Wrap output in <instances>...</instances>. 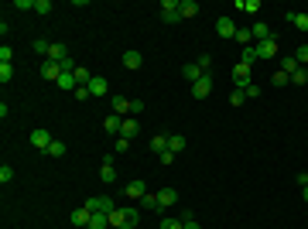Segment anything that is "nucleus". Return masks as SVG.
I'll use <instances>...</instances> for the list:
<instances>
[{"instance_id":"1","label":"nucleus","mask_w":308,"mask_h":229,"mask_svg":"<svg viewBox=\"0 0 308 229\" xmlns=\"http://www.w3.org/2000/svg\"><path fill=\"white\" fill-rule=\"evenodd\" d=\"M137 222H140V209H134V205L110 212V229H134Z\"/></svg>"},{"instance_id":"2","label":"nucleus","mask_w":308,"mask_h":229,"mask_svg":"<svg viewBox=\"0 0 308 229\" xmlns=\"http://www.w3.org/2000/svg\"><path fill=\"white\" fill-rule=\"evenodd\" d=\"M233 82H236V89H247L253 82V65H233Z\"/></svg>"},{"instance_id":"3","label":"nucleus","mask_w":308,"mask_h":229,"mask_svg":"<svg viewBox=\"0 0 308 229\" xmlns=\"http://www.w3.org/2000/svg\"><path fill=\"white\" fill-rule=\"evenodd\" d=\"M86 209H89V212H103V215H110L116 205H113V198H110V195H96V198H89V202H86Z\"/></svg>"},{"instance_id":"4","label":"nucleus","mask_w":308,"mask_h":229,"mask_svg":"<svg viewBox=\"0 0 308 229\" xmlns=\"http://www.w3.org/2000/svg\"><path fill=\"white\" fill-rule=\"evenodd\" d=\"M277 41H281V35H270L267 41H257V58H274L277 55Z\"/></svg>"},{"instance_id":"5","label":"nucleus","mask_w":308,"mask_h":229,"mask_svg":"<svg viewBox=\"0 0 308 229\" xmlns=\"http://www.w3.org/2000/svg\"><path fill=\"white\" fill-rule=\"evenodd\" d=\"M161 21H165V24H178V21H182L178 0H165V4H161Z\"/></svg>"},{"instance_id":"6","label":"nucleus","mask_w":308,"mask_h":229,"mask_svg":"<svg viewBox=\"0 0 308 229\" xmlns=\"http://www.w3.org/2000/svg\"><path fill=\"white\" fill-rule=\"evenodd\" d=\"M123 195H127V198H134V202H140V198L147 195V185H144L140 178H134V181H127V185H123Z\"/></svg>"},{"instance_id":"7","label":"nucleus","mask_w":308,"mask_h":229,"mask_svg":"<svg viewBox=\"0 0 308 229\" xmlns=\"http://www.w3.org/2000/svg\"><path fill=\"white\" fill-rule=\"evenodd\" d=\"M209 93H212V72H206L199 82H192V96L195 99H206Z\"/></svg>"},{"instance_id":"8","label":"nucleus","mask_w":308,"mask_h":229,"mask_svg":"<svg viewBox=\"0 0 308 229\" xmlns=\"http://www.w3.org/2000/svg\"><path fill=\"white\" fill-rule=\"evenodd\" d=\"M99 178H103V185H113V181H116V168H113V154H106V157H103V168H99Z\"/></svg>"},{"instance_id":"9","label":"nucleus","mask_w":308,"mask_h":229,"mask_svg":"<svg viewBox=\"0 0 308 229\" xmlns=\"http://www.w3.org/2000/svg\"><path fill=\"white\" fill-rule=\"evenodd\" d=\"M52 140H55V137L48 134V130H35V134H31V147H38V151H48V147H52Z\"/></svg>"},{"instance_id":"10","label":"nucleus","mask_w":308,"mask_h":229,"mask_svg":"<svg viewBox=\"0 0 308 229\" xmlns=\"http://www.w3.org/2000/svg\"><path fill=\"white\" fill-rule=\"evenodd\" d=\"M72 226H79V229H89V219H93V212L86 209V205H79V209H72Z\"/></svg>"},{"instance_id":"11","label":"nucleus","mask_w":308,"mask_h":229,"mask_svg":"<svg viewBox=\"0 0 308 229\" xmlns=\"http://www.w3.org/2000/svg\"><path fill=\"white\" fill-rule=\"evenodd\" d=\"M216 35H219V38H236V24H233V18H219L216 21Z\"/></svg>"},{"instance_id":"12","label":"nucleus","mask_w":308,"mask_h":229,"mask_svg":"<svg viewBox=\"0 0 308 229\" xmlns=\"http://www.w3.org/2000/svg\"><path fill=\"white\" fill-rule=\"evenodd\" d=\"M58 76H62V65L58 62H41V79H48V82H58Z\"/></svg>"},{"instance_id":"13","label":"nucleus","mask_w":308,"mask_h":229,"mask_svg":"<svg viewBox=\"0 0 308 229\" xmlns=\"http://www.w3.org/2000/svg\"><path fill=\"white\" fill-rule=\"evenodd\" d=\"M48 62H69V48L62 45V41H52V48H48Z\"/></svg>"},{"instance_id":"14","label":"nucleus","mask_w":308,"mask_h":229,"mask_svg":"<svg viewBox=\"0 0 308 229\" xmlns=\"http://www.w3.org/2000/svg\"><path fill=\"white\" fill-rule=\"evenodd\" d=\"M250 35H253V45H257V41H267L270 35H274V31H270V24H264V21H253Z\"/></svg>"},{"instance_id":"15","label":"nucleus","mask_w":308,"mask_h":229,"mask_svg":"<svg viewBox=\"0 0 308 229\" xmlns=\"http://www.w3.org/2000/svg\"><path fill=\"white\" fill-rule=\"evenodd\" d=\"M182 76L189 79V82H199V79L206 76V69H202L199 62H189V65H182Z\"/></svg>"},{"instance_id":"16","label":"nucleus","mask_w":308,"mask_h":229,"mask_svg":"<svg viewBox=\"0 0 308 229\" xmlns=\"http://www.w3.org/2000/svg\"><path fill=\"white\" fill-rule=\"evenodd\" d=\"M120 127H123V116H116V113H110L106 120H103V130L110 137H120Z\"/></svg>"},{"instance_id":"17","label":"nucleus","mask_w":308,"mask_h":229,"mask_svg":"<svg viewBox=\"0 0 308 229\" xmlns=\"http://www.w3.org/2000/svg\"><path fill=\"white\" fill-rule=\"evenodd\" d=\"M120 62H123V69H140V65H144V55L130 48V52H123V58H120Z\"/></svg>"},{"instance_id":"18","label":"nucleus","mask_w":308,"mask_h":229,"mask_svg":"<svg viewBox=\"0 0 308 229\" xmlns=\"http://www.w3.org/2000/svg\"><path fill=\"white\" fill-rule=\"evenodd\" d=\"M110 93V82L103 76H93V82H89V96H106Z\"/></svg>"},{"instance_id":"19","label":"nucleus","mask_w":308,"mask_h":229,"mask_svg":"<svg viewBox=\"0 0 308 229\" xmlns=\"http://www.w3.org/2000/svg\"><path fill=\"white\" fill-rule=\"evenodd\" d=\"M147 147H151V151L158 154V157H161V154L168 151V137H165V134H154L151 140H147Z\"/></svg>"},{"instance_id":"20","label":"nucleus","mask_w":308,"mask_h":229,"mask_svg":"<svg viewBox=\"0 0 308 229\" xmlns=\"http://www.w3.org/2000/svg\"><path fill=\"white\" fill-rule=\"evenodd\" d=\"M158 198H161V209H172L175 202H178V191H175V188H161V191H158Z\"/></svg>"},{"instance_id":"21","label":"nucleus","mask_w":308,"mask_h":229,"mask_svg":"<svg viewBox=\"0 0 308 229\" xmlns=\"http://www.w3.org/2000/svg\"><path fill=\"white\" fill-rule=\"evenodd\" d=\"M140 134V123L137 120H123V127H120V137H127V140H134Z\"/></svg>"},{"instance_id":"22","label":"nucleus","mask_w":308,"mask_h":229,"mask_svg":"<svg viewBox=\"0 0 308 229\" xmlns=\"http://www.w3.org/2000/svg\"><path fill=\"white\" fill-rule=\"evenodd\" d=\"M178 14H182V18H195V14H199V4H195V0H178Z\"/></svg>"},{"instance_id":"23","label":"nucleus","mask_w":308,"mask_h":229,"mask_svg":"<svg viewBox=\"0 0 308 229\" xmlns=\"http://www.w3.org/2000/svg\"><path fill=\"white\" fill-rule=\"evenodd\" d=\"M130 103H134V99H127V96H113V113L116 116L130 113Z\"/></svg>"},{"instance_id":"24","label":"nucleus","mask_w":308,"mask_h":229,"mask_svg":"<svg viewBox=\"0 0 308 229\" xmlns=\"http://www.w3.org/2000/svg\"><path fill=\"white\" fill-rule=\"evenodd\" d=\"M140 209H144V212H158V209H161V198H158V195H151V191H147V195L140 198Z\"/></svg>"},{"instance_id":"25","label":"nucleus","mask_w":308,"mask_h":229,"mask_svg":"<svg viewBox=\"0 0 308 229\" xmlns=\"http://www.w3.org/2000/svg\"><path fill=\"white\" fill-rule=\"evenodd\" d=\"M89 229H110V215H103V212H93V219H89Z\"/></svg>"},{"instance_id":"26","label":"nucleus","mask_w":308,"mask_h":229,"mask_svg":"<svg viewBox=\"0 0 308 229\" xmlns=\"http://www.w3.org/2000/svg\"><path fill=\"white\" fill-rule=\"evenodd\" d=\"M168 151H172V154H182V151H185V137H182V134H172V137H168Z\"/></svg>"},{"instance_id":"27","label":"nucleus","mask_w":308,"mask_h":229,"mask_svg":"<svg viewBox=\"0 0 308 229\" xmlns=\"http://www.w3.org/2000/svg\"><path fill=\"white\" fill-rule=\"evenodd\" d=\"M294 62H298L301 69H308V41H305V45H298V48H294Z\"/></svg>"},{"instance_id":"28","label":"nucleus","mask_w":308,"mask_h":229,"mask_svg":"<svg viewBox=\"0 0 308 229\" xmlns=\"http://www.w3.org/2000/svg\"><path fill=\"white\" fill-rule=\"evenodd\" d=\"M298 69H301V65H298V62H294V55H288V58H281V72H288V76H294V72H298Z\"/></svg>"},{"instance_id":"29","label":"nucleus","mask_w":308,"mask_h":229,"mask_svg":"<svg viewBox=\"0 0 308 229\" xmlns=\"http://www.w3.org/2000/svg\"><path fill=\"white\" fill-rule=\"evenodd\" d=\"M233 41H240L243 48H247V45H253V35H250V28H236V38H233Z\"/></svg>"},{"instance_id":"30","label":"nucleus","mask_w":308,"mask_h":229,"mask_svg":"<svg viewBox=\"0 0 308 229\" xmlns=\"http://www.w3.org/2000/svg\"><path fill=\"white\" fill-rule=\"evenodd\" d=\"M240 62H243V65H253V62H257V45H247L243 55H240Z\"/></svg>"},{"instance_id":"31","label":"nucleus","mask_w":308,"mask_h":229,"mask_svg":"<svg viewBox=\"0 0 308 229\" xmlns=\"http://www.w3.org/2000/svg\"><path fill=\"white\" fill-rule=\"evenodd\" d=\"M48 48H52V41H45V38H35V55L48 58Z\"/></svg>"},{"instance_id":"32","label":"nucleus","mask_w":308,"mask_h":229,"mask_svg":"<svg viewBox=\"0 0 308 229\" xmlns=\"http://www.w3.org/2000/svg\"><path fill=\"white\" fill-rule=\"evenodd\" d=\"M158 229H185V222H182V219H172V215H168V219H161V226Z\"/></svg>"},{"instance_id":"33","label":"nucleus","mask_w":308,"mask_h":229,"mask_svg":"<svg viewBox=\"0 0 308 229\" xmlns=\"http://www.w3.org/2000/svg\"><path fill=\"white\" fill-rule=\"evenodd\" d=\"M14 62V52H11V45H0V65H11Z\"/></svg>"},{"instance_id":"34","label":"nucleus","mask_w":308,"mask_h":229,"mask_svg":"<svg viewBox=\"0 0 308 229\" xmlns=\"http://www.w3.org/2000/svg\"><path fill=\"white\" fill-rule=\"evenodd\" d=\"M308 82V69H298L294 76H291V86H305Z\"/></svg>"},{"instance_id":"35","label":"nucleus","mask_w":308,"mask_h":229,"mask_svg":"<svg viewBox=\"0 0 308 229\" xmlns=\"http://www.w3.org/2000/svg\"><path fill=\"white\" fill-rule=\"evenodd\" d=\"M178 219L185 222V229H202V226H199V222H195V215H192V212H182Z\"/></svg>"},{"instance_id":"36","label":"nucleus","mask_w":308,"mask_h":229,"mask_svg":"<svg viewBox=\"0 0 308 229\" xmlns=\"http://www.w3.org/2000/svg\"><path fill=\"white\" fill-rule=\"evenodd\" d=\"M45 154H52V157H62V154H65V144H62V140H52V147H48Z\"/></svg>"},{"instance_id":"37","label":"nucleus","mask_w":308,"mask_h":229,"mask_svg":"<svg viewBox=\"0 0 308 229\" xmlns=\"http://www.w3.org/2000/svg\"><path fill=\"white\" fill-rule=\"evenodd\" d=\"M35 14H52V0H35Z\"/></svg>"},{"instance_id":"38","label":"nucleus","mask_w":308,"mask_h":229,"mask_svg":"<svg viewBox=\"0 0 308 229\" xmlns=\"http://www.w3.org/2000/svg\"><path fill=\"white\" fill-rule=\"evenodd\" d=\"M243 103H247V93H243V89H236V93L230 96V106H243Z\"/></svg>"},{"instance_id":"39","label":"nucleus","mask_w":308,"mask_h":229,"mask_svg":"<svg viewBox=\"0 0 308 229\" xmlns=\"http://www.w3.org/2000/svg\"><path fill=\"white\" fill-rule=\"evenodd\" d=\"M14 79V65H0V82H11Z\"/></svg>"},{"instance_id":"40","label":"nucleus","mask_w":308,"mask_h":229,"mask_svg":"<svg viewBox=\"0 0 308 229\" xmlns=\"http://www.w3.org/2000/svg\"><path fill=\"white\" fill-rule=\"evenodd\" d=\"M11 178H14V168H11V164H0V181H4V185H7V181H11Z\"/></svg>"},{"instance_id":"41","label":"nucleus","mask_w":308,"mask_h":229,"mask_svg":"<svg viewBox=\"0 0 308 229\" xmlns=\"http://www.w3.org/2000/svg\"><path fill=\"white\" fill-rule=\"evenodd\" d=\"M288 82H291L288 72H274V86H277V89H281V86H288Z\"/></svg>"},{"instance_id":"42","label":"nucleus","mask_w":308,"mask_h":229,"mask_svg":"<svg viewBox=\"0 0 308 229\" xmlns=\"http://www.w3.org/2000/svg\"><path fill=\"white\" fill-rule=\"evenodd\" d=\"M294 28H298V31H308V14H294Z\"/></svg>"},{"instance_id":"43","label":"nucleus","mask_w":308,"mask_h":229,"mask_svg":"<svg viewBox=\"0 0 308 229\" xmlns=\"http://www.w3.org/2000/svg\"><path fill=\"white\" fill-rule=\"evenodd\" d=\"M243 93H247V99H257V96H260V86H257V82H250Z\"/></svg>"},{"instance_id":"44","label":"nucleus","mask_w":308,"mask_h":229,"mask_svg":"<svg viewBox=\"0 0 308 229\" xmlns=\"http://www.w3.org/2000/svg\"><path fill=\"white\" fill-rule=\"evenodd\" d=\"M123 151H130V140H127V137H116V154H123Z\"/></svg>"},{"instance_id":"45","label":"nucleus","mask_w":308,"mask_h":229,"mask_svg":"<svg viewBox=\"0 0 308 229\" xmlns=\"http://www.w3.org/2000/svg\"><path fill=\"white\" fill-rule=\"evenodd\" d=\"M243 11H247V14H257V11H260V0H247Z\"/></svg>"},{"instance_id":"46","label":"nucleus","mask_w":308,"mask_h":229,"mask_svg":"<svg viewBox=\"0 0 308 229\" xmlns=\"http://www.w3.org/2000/svg\"><path fill=\"white\" fill-rule=\"evenodd\" d=\"M140 113H144V103L134 99V103H130V116H140Z\"/></svg>"},{"instance_id":"47","label":"nucleus","mask_w":308,"mask_h":229,"mask_svg":"<svg viewBox=\"0 0 308 229\" xmlns=\"http://www.w3.org/2000/svg\"><path fill=\"white\" fill-rule=\"evenodd\" d=\"M175 157H178V154H172V151H165V154H161V164H175Z\"/></svg>"},{"instance_id":"48","label":"nucleus","mask_w":308,"mask_h":229,"mask_svg":"<svg viewBox=\"0 0 308 229\" xmlns=\"http://www.w3.org/2000/svg\"><path fill=\"white\" fill-rule=\"evenodd\" d=\"M76 99H89V86H79V89H76Z\"/></svg>"},{"instance_id":"49","label":"nucleus","mask_w":308,"mask_h":229,"mask_svg":"<svg viewBox=\"0 0 308 229\" xmlns=\"http://www.w3.org/2000/svg\"><path fill=\"white\" fill-rule=\"evenodd\" d=\"M305 202H308V185H305Z\"/></svg>"}]
</instances>
